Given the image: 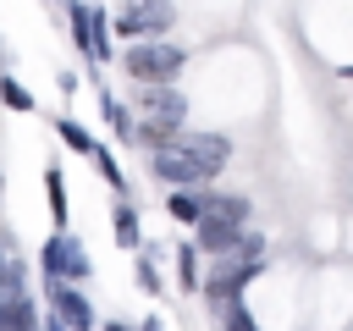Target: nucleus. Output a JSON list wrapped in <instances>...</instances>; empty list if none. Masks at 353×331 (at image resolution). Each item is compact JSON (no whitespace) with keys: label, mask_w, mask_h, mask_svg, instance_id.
I'll return each instance as SVG.
<instances>
[{"label":"nucleus","mask_w":353,"mask_h":331,"mask_svg":"<svg viewBox=\"0 0 353 331\" xmlns=\"http://www.w3.org/2000/svg\"><path fill=\"white\" fill-rule=\"evenodd\" d=\"M259 265H265V237L259 232H243V243H237V254H226V259H215L204 276H199V292H204V303H210V314H221L226 303H237L243 298V287L259 276Z\"/></svg>","instance_id":"f257e3e1"},{"label":"nucleus","mask_w":353,"mask_h":331,"mask_svg":"<svg viewBox=\"0 0 353 331\" xmlns=\"http://www.w3.org/2000/svg\"><path fill=\"white\" fill-rule=\"evenodd\" d=\"M182 66H188V50H182V44H171V39H138V44H127V55H121V72H127L138 88L176 83V77H182Z\"/></svg>","instance_id":"f03ea898"},{"label":"nucleus","mask_w":353,"mask_h":331,"mask_svg":"<svg viewBox=\"0 0 353 331\" xmlns=\"http://www.w3.org/2000/svg\"><path fill=\"white\" fill-rule=\"evenodd\" d=\"M39 270H44V287L50 281H88L94 276V259H88V248L72 237V226H55L50 237H44V248H39Z\"/></svg>","instance_id":"7ed1b4c3"},{"label":"nucleus","mask_w":353,"mask_h":331,"mask_svg":"<svg viewBox=\"0 0 353 331\" xmlns=\"http://www.w3.org/2000/svg\"><path fill=\"white\" fill-rule=\"evenodd\" d=\"M66 28H72L77 55H88V61H110V11H105V6L66 0Z\"/></svg>","instance_id":"20e7f679"},{"label":"nucleus","mask_w":353,"mask_h":331,"mask_svg":"<svg viewBox=\"0 0 353 331\" xmlns=\"http://www.w3.org/2000/svg\"><path fill=\"white\" fill-rule=\"evenodd\" d=\"M171 22H176L171 0H127L121 17H110V33H121L127 44H138V39H160Z\"/></svg>","instance_id":"39448f33"},{"label":"nucleus","mask_w":353,"mask_h":331,"mask_svg":"<svg viewBox=\"0 0 353 331\" xmlns=\"http://www.w3.org/2000/svg\"><path fill=\"white\" fill-rule=\"evenodd\" d=\"M44 298H50V320H61L66 331H94V325H99V314H94V303H88V292H83V287L50 281V287H44Z\"/></svg>","instance_id":"423d86ee"},{"label":"nucleus","mask_w":353,"mask_h":331,"mask_svg":"<svg viewBox=\"0 0 353 331\" xmlns=\"http://www.w3.org/2000/svg\"><path fill=\"white\" fill-rule=\"evenodd\" d=\"M171 143H176V149H182V154H188L210 182H215V177H221V166L232 160V138H226V132H176Z\"/></svg>","instance_id":"0eeeda50"},{"label":"nucleus","mask_w":353,"mask_h":331,"mask_svg":"<svg viewBox=\"0 0 353 331\" xmlns=\"http://www.w3.org/2000/svg\"><path fill=\"white\" fill-rule=\"evenodd\" d=\"M149 171H154V182H165V188H210V177L176 149V143H165V149H149Z\"/></svg>","instance_id":"6e6552de"},{"label":"nucleus","mask_w":353,"mask_h":331,"mask_svg":"<svg viewBox=\"0 0 353 331\" xmlns=\"http://www.w3.org/2000/svg\"><path fill=\"white\" fill-rule=\"evenodd\" d=\"M243 232H248V226H232V221L199 215V221H193V248H199V254H210V259H226V254H237Z\"/></svg>","instance_id":"1a4fd4ad"},{"label":"nucleus","mask_w":353,"mask_h":331,"mask_svg":"<svg viewBox=\"0 0 353 331\" xmlns=\"http://www.w3.org/2000/svg\"><path fill=\"white\" fill-rule=\"evenodd\" d=\"M138 110L143 116H154V121H188V94L176 88V83H154V88H143V99H138Z\"/></svg>","instance_id":"9d476101"},{"label":"nucleus","mask_w":353,"mask_h":331,"mask_svg":"<svg viewBox=\"0 0 353 331\" xmlns=\"http://www.w3.org/2000/svg\"><path fill=\"white\" fill-rule=\"evenodd\" d=\"M248 193H199V215H215V221H232V226H248Z\"/></svg>","instance_id":"9b49d317"},{"label":"nucleus","mask_w":353,"mask_h":331,"mask_svg":"<svg viewBox=\"0 0 353 331\" xmlns=\"http://www.w3.org/2000/svg\"><path fill=\"white\" fill-rule=\"evenodd\" d=\"M0 331H39V309L28 292H6L0 298Z\"/></svg>","instance_id":"f8f14e48"},{"label":"nucleus","mask_w":353,"mask_h":331,"mask_svg":"<svg viewBox=\"0 0 353 331\" xmlns=\"http://www.w3.org/2000/svg\"><path fill=\"white\" fill-rule=\"evenodd\" d=\"M110 226H116V248H138V243H143V226H138V210L127 204V193H116Z\"/></svg>","instance_id":"ddd939ff"},{"label":"nucleus","mask_w":353,"mask_h":331,"mask_svg":"<svg viewBox=\"0 0 353 331\" xmlns=\"http://www.w3.org/2000/svg\"><path fill=\"white\" fill-rule=\"evenodd\" d=\"M55 132H61V143H66L72 154H83V160H88V149L99 143V138H94L83 121H72V116H55Z\"/></svg>","instance_id":"4468645a"},{"label":"nucleus","mask_w":353,"mask_h":331,"mask_svg":"<svg viewBox=\"0 0 353 331\" xmlns=\"http://www.w3.org/2000/svg\"><path fill=\"white\" fill-rule=\"evenodd\" d=\"M99 110H105V121H110V132L121 138V143H132V110L116 99V94H99Z\"/></svg>","instance_id":"2eb2a0df"},{"label":"nucleus","mask_w":353,"mask_h":331,"mask_svg":"<svg viewBox=\"0 0 353 331\" xmlns=\"http://www.w3.org/2000/svg\"><path fill=\"white\" fill-rule=\"evenodd\" d=\"M199 276H204V270H199V248L182 243V248H176V287H182V292H199Z\"/></svg>","instance_id":"dca6fc26"},{"label":"nucleus","mask_w":353,"mask_h":331,"mask_svg":"<svg viewBox=\"0 0 353 331\" xmlns=\"http://www.w3.org/2000/svg\"><path fill=\"white\" fill-rule=\"evenodd\" d=\"M44 188H50V215H55V226H66V177H61V166H44Z\"/></svg>","instance_id":"f3484780"},{"label":"nucleus","mask_w":353,"mask_h":331,"mask_svg":"<svg viewBox=\"0 0 353 331\" xmlns=\"http://www.w3.org/2000/svg\"><path fill=\"white\" fill-rule=\"evenodd\" d=\"M165 215L193 226V221H199V193H188V188H171V193H165Z\"/></svg>","instance_id":"a211bd4d"},{"label":"nucleus","mask_w":353,"mask_h":331,"mask_svg":"<svg viewBox=\"0 0 353 331\" xmlns=\"http://www.w3.org/2000/svg\"><path fill=\"white\" fill-rule=\"evenodd\" d=\"M215 325H221V331H259V320H254V309H248L243 298H237V303H226V309L215 314Z\"/></svg>","instance_id":"6ab92c4d"},{"label":"nucleus","mask_w":353,"mask_h":331,"mask_svg":"<svg viewBox=\"0 0 353 331\" xmlns=\"http://www.w3.org/2000/svg\"><path fill=\"white\" fill-rule=\"evenodd\" d=\"M0 99H6V110H17V116H28V110H33V94H28L17 77H0Z\"/></svg>","instance_id":"aec40b11"},{"label":"nucleus","mask_w":353,"mask_h":331,"mask_svg":"<svg viewBox=\"0 0 353 331\" xmlns=\"http://www.w3.org/2000/svg\"><path fill=\"white\" fill-rule=\"evenodd\" d=\"M88 160H94V166H99V171H105V182H110V188H116V193H127V182H121V166H116V160H110V149H105V143H94V149H88Z\"/></svg>","instance_id":"412c9836"},{"label":"nucleus","mask_w":353,"mask_h":331,"mask_svg":"<svg viewBox=\"0 0 353 331\" xmlns=\"http://www.w3.org/2000/svg\"><path fill=\"white\" fill-rule=\"evenodd\" d=\"M138 287H143V292H149V298H160V292H165V281H160V276H154V265H149V254H143V259H138Z\"/></svg>","instance_id":"4be33fe9"},{"label":"nucleus","mask_w":353,"mask_h":331,"mask_svg":"<svg viewBox=\"0 0 353 331\" xmlns=\"http://www.w3.org/2000/svg\"><path fill=\"white\" fill-rule=\"evenodd\" d=\"M6 292H22V270L17 265H0V298Z\"/></svg>","instance_id":"5701e85b"},{"label":"nucleus","mask_w":353,"mask_h":331,"mask_svg":"<svg viewBox=\"0 0 353 331\" xmlns=\"http://www.w3.org/2000/svg\"><path fill=\"white\" fill-rule=\"evenodd\" d=\"M94 331H138V325H132V320H99Z\"/></svg>","instance_id":"b1692460"},{"label":"nucleus","mask_w":353,"mask_h":331,"mask_svg":"<svg viewBox=\"0 0 353 331\" xmlns=\"http://www.w3.org/2000/svg\"><path fill=\"white\" fill-rule=\"evenodd\" d=\"M138 331H165V325H160V320L149 314V320H138Z\"/></svg>","instance_id":"393cba45"},{"label":"nucleus","mask_w":353,"mask_h":331,"mask_svg":"<svg viewBox=\"0 0 353 331\" xmlns=\"http://www.w3.org/2000/svg\"><path fill=\"white\" fill-rule=\"evenodd\" d=\"M39 331H66V325H61V320H44V325H39Z\"/></svg>","instance_id":"a878e982"},{"label":"nucleus","mask_w":353,"mask_h":331,"mask_svg":"<svg viewBox=\"0 0 353 331\" xmlns=\"http://www.w3.org/2000/svg\"><path fill=\"white\" fill-rule=\"evenodd\" d=\"M0 265H6V243H0Z\"/></svg>","instance_id":"bb28decb"},{"label":"nucleus","mask_w":353,"mask_h":331,"mask_svg":"<svg viewBox=\"0 0 353 331\" xmlns=\"http://www.w3.org/2000/svg\"><path fill=\"white\" fill-rule=\"evenodd\" d=\"M342 77H353V72H342Z\"/></svg>","instance_id":"cd10ccee"},{"label":"nucleus","mask_w":353,"mask_h":331,"mask_svg":"<svg viewBox=\"0 0 353 331\" xmlns=\"http://www.w3.org/2000/svg\"><path fill=\"white\" fill-rule=\"evenodd\" d=\"M0 188H6V182H0Z\"/></svg>","instance_id":"c85d7f7f"}]
</instances>
